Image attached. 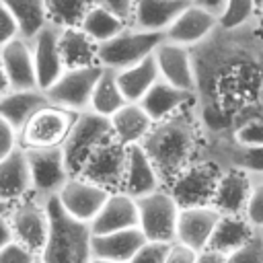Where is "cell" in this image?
I'll return each mask as SVG.
<instances>
[{"label":"cell","mask_w":263,"mask_h":263,"mask_svg":"<svg viewBox=\"0 0 263 263\" xmlns=\"http://www.w3.org/2000/svg\"><path fill=\"white\" fill-rule=\"evenodd\" d=\"M142 148L152 160L162 187H168L189 164L203 158L205 132L195 103L162 121H156L142 140Z\"/></svg>","instance_id":"cell-1"},{"label":"cell","mask_w":263,"mask_h":263,"mask_svg":"<svg viewBox=\"0 0 263 263\" xmlns=\"http://www.w3.org/2000/svg\"><path fill=\"white\" fill-rule=\"evenodd\" d=\"M49 216V232L43 251L39 253L43 263H88L92 257L90 238L92 230L88 222L72 218L58 201V197L45 199Z\"/></svg>","instance_id":"cell-2"},{"label":"cell","mask_w":263,"mask_h":263,"mask_svg":"<svg viewBox=\"0 0 263 263\" xmlns=\"http://www.w3.org/2000/svg\"><path fill=\"white\" fill-rule=\"evenodd\" d=\"M111 136H113V129H111L109 117L99 115L90 109L80 111L68 138L62 144V152H64V160L70 177L80 175L88 156Z\"/></svg>","instance_id":"cell-3"},{"label":"cell","mask_w":263,"mask_h":263,"mask_svg":"<svg viewBox=\"0 0 263 263\" xmlns=\"http://www.w3.org/2000/svg\"><path fill=\"white\" fill-rule=\"evenodd\" d=\"M164 39V33H154V31H142L138 27L125 25L117 35L111 39L99 43V64L103 68L111 70H123L129 68L144 58L152 55L158 43Z\"/></svg>","instance_id":"cell-4"},{"label":"cell","mask_w":263,"mask_h":263,"mask_svg":"<svg viewBox=\"0 0 263 263\" xmlns=\"http://www.w3.org/2000/svg\"><path fill=\"white\" fill-rule=\"evenodd\" d=\"M78 113L55 103L37 109L18 129V146L23 148H55L68 138Z\"/></svg>","instance_id":"cell-5"},{"label":"cell","mask_w":263,"mask_h":263,"mask_svg":"<svg viewBox=\"0 0 263 263\" xmlns=\"http://www.w3.org/2000/svg\"><path fill=\"white\" fill-rule=\"evenodd\" d=\"M179 203L166 187H160L144 197H138V228L146 240L173 242L177 238Z\"/></svg>","instance_id":"cell-6"},{"label":"cell","mask_w":263,"mask_h":263,"mask_svg":"<svg viewBox=\"0 0 263 263\" xmlns=\"http://www.w3.org/2000/svg\"><path fill=\"white\" fill-rule=\"evenodd\" d=\"M8 222H10L14 240L29 247L37 255L43 251L47 232H49V216L43 199L29 193L12 201L8 210Z\"/></svg>","instance_id":"cell-7"},{"label":"cell","mask_w":263,"mask_h":263,"mask_svg":"<svg viewBox=\"0 0 263 263\" xmlns=\"http://www.w3.org/2000/svg\"><path fill=\"white\" fill-rule=\"evenodd\" d=\"M103 72L101 64L92 66H76V68H66L60 78L45 88V95L51 103L72 109L76 113L86 111L90 107V97L95 90V84Z\"/></svg>","instance_id":"cell-8"},{"label":"cell","mask_w":263,"mask_h":263,"mask_svg":"<svg viewBox=\"0 0 263 263\" xmlns=\"http://www.w3.org/2000/svg\"><path fill=\"white\" fill-rule=\"evenodd\" d=\"M220 173L222 168L216 162L208 158H199L193 164H189L166 189L173 193L179 208L208 205L212 203Z\"/></svg>","instance_id":"cell-9"},{"label":"cell","mask_w":263,"mask_h":263,"mask_svg":"<svg viewBox=\"0 0 263 263\" xmlns=\"http://www.w3.org/2000/svg\"><path fill=\"white\" fill-rule=\"evenodd\" d=\"M31 171V193L39 199L58 195L64 183L70 179L62 146L55 148H25Z\"/></svg>","instance_id":"cell-10"},{"label":"cell","mask_w":263,"mask_h":263,"mask_svg":"<svg viewBox=\"0 0 263 263\" xmlns=\"http://www.w3.org/2000/svg\"><path fill=\"white\" fill-rule=\"evenodd\" d=\"M125 160H127V146L119 142L115 136H111L88 156L78 177L92 181L105 187L107 191H119L123 185Z\"/></svg>","instance_id":"cell-11"},{"label":"cell","mask_w":263,"mask_h":263,"mask_svg":"<svg viewBox=\"0 0 263 263\" xmlns=\"http://www.w3.org/2000/svg\"><path fill=\"white\" fill-rule=\"evenodd\" d=\"M203 158L224 168H238L253 177H263V146H245L228 134L205 136Z\"/></svg>","instance_id":"cell-12"},{"label":"cell","mask_w":263,"mask_h":263,"mask_svg":"<svg viewBox=\"0 0 263 263\" xmlns=\"http://www.w3.org/2000/svg\"><path fill=\"white\" fill-rule=\"evenodd\" d=\"M111 191H107L105 187L86 181L82 177H70L64 187L58 191V201L60 205L76 220L80 222H92L95 216L99 214V210L103 208L105 199L109 197Z\"/></svg>","instance_id":"cell-13"},{"label":"cell","mask_w":263,"mask_h":263,"mask_svg":"<svg viewBox=\"0 0 263 263\" xmlns=\"http://www.w3.org/2000/svg\"><path fill=\"white\" fill-rule=\"evenodd\" d=\"M60 29L62 27H58L53 23H47L31 39L35 74H37V86L41 90L51 86L60 78V74L66 70L62 53H60Z\"/></svg>","instance_id":"cell-14"},{"label":"cell","mask_w":263,"mask_h":263,"mask_svg":"<svg viewBox=\"0 0 263 263\" xmlns=\"http://www.w3.org/2000/svg\"><path fill=\"white\" fill-rule=\"evenodd\" d=\"M216 29H218V16L197 6L191 0L164 31V39L193 49L199 43H203L212 33H216Z\"/></svg>","instance_id":"cell-15"},{"label":"cell","mask_w":263,"mask_h":263,"mask_svg":"<svg viewBox=\"0 0 263 263\" xmlns=\"http://www.w3.org/2000/svg\"><path fill=\"white\" fill-rule=\"evenodd\" d=\"M154 58L158 64L160 78H164L166 82H171L179 88L195 92L197 78H195V62H193L191 47L162 39L158 43V47L154 49Z\"/></svg>","instance_id":"cell-16"},{"label":"cell","mask_w":263,"mask_h":263,"mask_svg":"<svg viewBox=\"0 0 263 263\" xmlns=\"http://www.w3.org/2000/svg\"><path fill=\"white\" fill-rule=\"evenodd\" d=\"M220 212L208 203V205H189L179 210V220H177V238L179 242L203 251L210 245V238L214 234V228L218 224Z\"/></svg>","instance_id":"cell-17"},{"label":"cell","mask_w":263,"mask_h":263,"mask_svg":"<svg viewBox=\"0 0 263 263\" xmlns=\"http://www.w3.org/2000/svg\"><path fill=\"white\" fill-rule=\"evenodd\" d=\"M255 179L257 177H253L245 171L224 168L218 177L212 205L220 214H245V208H247Z\"/></svg>","instance_id":"cell-18"},{"label":"cell","mask_w":263,"mask_h":263,"mask_svg":"<svg viewBox=\"0 0 263 263\" xmlns=\"http://www.w3.org/2000/svg\"><path fill=\"white\" fill-rule=\"evenodd\" d=\"M0 60L4 64L10 88H39L31 39L16 35L14 39H10L0 47Z\"/></svg>","instance_id":"cell-19"},{"label":"cell","mask_w":263,"mask_h":263,"mask_svg":"<svg viewBox=\"0 0 263 263\" xmlns=\"http://www.w3.org/2000/svg\"><path fill=\"white\" fill-rule=\"evenodd\" d=\"M138 226V199L125 191H111L103 208L90 222L92 234H105Z\"/></svg>","instance_id":"cell-20"},{"label":"cell","mask_w":263,"mask_h":263,"mask_svg":"<svg viewBox=\"0 0 263 263\" xmlns=\"http://www.w3.org/2000/svg\"><path fill=\"white\" fill-rule=\"evenodd\" d=\"M197 99V95L193 90H185L179 88L171 82H166L164 78H158L150 90L142 97L140 105L146 109V113L152 117V121H162L175 113H179L181 109L193 105Z\"/></svg>","instance_id":"cell-21"},{"label":"cell","mask_w":263,"mask_h":263,"mask_svg":"<svg viewBox=\"0 0 263 263\" xmlns=\"http://www.w3.org/2000/svg\"><path fill=\"white\" fill-rule=\"evenodd\" d=\"M160 187H162V181H160L152 160L148 158L146 150L142 148V144H129L121 191H125L138 199V197H144Z\"/></svg>","instance_id":"cell-22"},{"label":"cell","mask_w":263,"mask_h":263,"mask_svg":"<svg viewBox=\"0 0 263 263\" xmlns=\"http://www.w3.org/2000/svg\"><path fill=\"white\" fill-rule=\"evenodd\" d=\"M31 193V171L27 152L23 146H16L10 154L0 158V199L16 201Z\"/></svg>","instance_id":"cell-23"},{"label":"cell","mask_w":263,"mask_h":263,"mask_svg":"<svg viewBox=\"0 0 263 263\" xmlns=\"http://www.w3.org/2000/svg\"><path fill=\"white\" fill-rule=\"evenodd\" d=\"M146 242L144 232L134 226L125 230H115V232H105V234H92L90 238V251L95 257H105L111 261L127 263L140 247Z\"/></svg>","instance_id":"cell-24"},{"label":"cell","mask_w":263,"mask_h":263,"mask_svg":"<svg viewBox=\"0 0 263 263\" xmlns=\"http://www.w3.org/2000/svg\"><path fill=\"white\" fill-rule=\"evenodd\" d=\"M189 2L191 0H136L129 25L142 31L164 33Z\"/></svg>","instance_id":"cell-25"},{"label":"cell","mask_w":263,"mask_h":263,"mask_svg":"<svg viewBox=\"0 0 263 263\" xmlns=\"http://www.w3.org/2000/svg\"><path fill=\"white\" fill-rule=\"evenodd\" d=\"M109 119H111L113 136L119 142H123L125 146L142 144V140L148 136V132L154 125L152 117L146 113V109L140 105V101H127Z\"/></svg>","instance_id":"cell-26"},{"label":"cell","mask_w":263,"mask_h":263,"mask_svg":"<svg viewBox=\"0 0 263 263\" xmlns=\"http://www.w3.org/2000/svg\"><path fill=\"white\" fill-rule=\"evenodd\" d=\"M47 103L51 101L41 88H10L0 97V115L18 132L29 117Z\"/></svg>","instance_id":"cell-27"},{"label":"cell","mask_w":263,"mask_h":263,"mask_svg":"<svg viewBox=\"0 0 263 263\" xmlns=\"http://www.w3.org/2000/svg\"><path fill=\"white\" fill-rule=\"evenodd\" d=\"M99 43L82 27L60 29V53L66 68L99 64Z\"/></svg>","instance_id":"cell-28"},{"label":"cell","mask_w":263,"mask_h":263,"mask_svg":"<svg viewBox=\"0 0 263 263\" xmlns=\"http://www.w3.org/2000/svg\"><path fill=\"white\" fill-rule=\"evenodd\" d=\"M255 232L257 228H253L242 214H220L208 249H214L222 255H230L232 251L242 247Z\"/></svg>","instance_id":"cell-29"},{"label":"cell","mask_w":263,"mask_h":263,"mask_svg":"<svg viewBox=\"0 0 263 263\" xmlns=\"http://www.w3.org/2000/svg\"><path fill=\"white\" fill-rule=\"evenodd\" d=\"M158 78H160V72H158L154 53L129 68L117 70V84H119L125 101H142V97L150 90V86Z\"/></svg>","instance_id":"cell-30"},{"label":"cell","mask_w":263,"mask_h":263,"mask_svg":"<svg viewBox=\"0 0 263 263\" xmlns=\"http://www.w3.org/2000/svg\"><path fill=\"white\" fill-rule=\"evenodd\" d=\"M127 101L117 84V72L111 70V68H103L97 84H95V90H92V97H90V111L99 113V115H105V117H111L119 107H123Z\"/></svg>","instance_id":"cell-31"},{"label":"cell","mask_w":263,"mask_h":263,"mask_svg":"<svg viewBox=\"0 0 263 263\" xmlns=\"http://www.w3.org/2000/svg\"><path fill=\"white\" fill-rule=\"evenodd\" d=\"M2 2L12 12L18 25V35L25 39H33L37 31L49 23L45 0H2Z\"/></svg>","instance_id":"cell-32"},{"label":"cell","mask_w":263,"mask_h":263,"mask_svg":"<svg viewBox=\"0 0 263 263\" xmlns=\"http://www.w3.org/2000/svg\"><path fill=\"white\" fill-rule=\"evenodd\" d=\"M125 25H127L125 21H121L119 16H115L113 12H109V10H105L103 6H97V4L90 6V10L86 12V16H84L82 23H80V27H82L97 43H103V41L111 39V37L117 35Z\"/></svg>","instance_id":"cell-33"},{"label":"cell","mask_w":263,"mask_h":263,"mask_svg":"<svg viewBox=\"0 0 263 263\" xmlns=\"http://www.w3.org/2000/svg\"><path fill=\"white\" fill-rule=\"evenodd\" d=\"M92 0H45L47 18L58 27H80Z\"/></svg>","instance_id":"cell-34"},{"label":"cell","mask_w":263,"mask_h":263,"mask_svg":"<svg viewBox=\"0 0 263 263\" xmlns=\"http://www.w3.org/2000/svg\"><path fill=\"white\" fill-rule=\"evenodd\" d=\"M257 0H226V8L218 18L220 29H238L255 21Z\"/></svg>","instance_id":"cell-35"},{"label":"cell","mask_w":263,"mask_h":263,"mask_svg":"<svg viewBox=\"0 0 263 263\" xmlns=\"http://www.w3.org/2000/svg\"><path fill=\"white\" fill-rule=\"evenodd\" d=\"M228 263H263V234L257 230L242 247L226 255Z\"/></svg>","instance_id":"cell-36"},{"label":"cell","mask_w":263,"mask_h":263,"mask_svg":"<svg viewBox=\"0 0 263 263\" xmlns=\"http://www.w3.org/2000/svg\"><path fill=\"white\" fill-rule=\"evenodd\" d=\"M242 216L251 222L253 228H257V230L263 228V177H257L255 179Z\"/></svg>","instance_id":"cell-37"},{"label":"cell","mask_w":263,"mask_h":263,"mask_svg":"<svg viewBox=\"0 0 263 263\" xmlns=\"http://www.w3.org/2000/svg\"><path fill=\"white\" fill-rule=\"evenodd\" d=\"M37 257V253H33L29 247L21 245L14 238L0 249V263H35Z\"/></svg>","instance_id":"cell-38"},{"label":"cell","mask_w":263,"mask_h":263,"mask_svg":"<svg viewBox=\"0 0 263 263\" xmlns=\"http://www.w3.org/2000/svg\"><path fill=\"white\" fill-rule=\"evenodd\" d=\"M171 242H154V240H146L140 251L127 261V263H164V255Z\"/></svg>","instance_id":"cell-39"},{"label":"cell","mask_w":263,"mask_h":263,"mask_svg":"<svg viewBox=\"0 0 263 263\" xmlns=\"http://www.w3.org/2000/svg\"><path fill=\"white\" fill-rule=\"evenodd\" d=\"M197 255H199V251H195L179 240H173L166 249L164 263H197Z\"/></svg>","instance_id":"cell-40"},{"label":"cell","mask_w":263,"mask_h":263,"mask_svg":"<svg viewBox=\"0 0 263 263\" xmlns=\"http://www.w3.org/2000/svg\"><path fill=\"white\" fill-rule=\"evenodd\" d=\"M92 4L103 6L105 10L113 12L115 16H119L121 21H125L129 25L132 23V14H134L136 0H92Z\"/></svg>","instance_id":"cell-41"},{"label":"cell","mask_w":263,"mask_h":263,"mask_svg":"<svg viewBox=\"0 0 263 263\" xmlns=\"http://www.w3.org/2000/svg\"><path fill=\"white\" fill-rule=\"evenodd\" d=\"M18 35V25L12 16V12L6 8V4L0 0V47L14 39Z\"/></svg>","instance_id":"cell-42"},{"label":"cell","mask_w":263,"mask_h":263,"mask_svg":"<svg viewBox=\"0 0 263 263\" xmlns=\"http://www.w3.org/2000/svg\"><path fill=\"white\" fill-rule=\"evenodd\" d=\"M18 146V132L0 115V158L10 154Z\"/></svg>","instance_id":"cell-43"},{"label":"cell","mask_w":263,"mask_h":263,"mask_svg":"<svg viewBox=\"0 0 263 263\" xmlns=\"http://www.w3.org/2000/svg\"><path fill=\"white\" fill-rule=\"evenodd\" d=\"M197 263H228V259H226V255H222L214 249H203L197 255Z\"/></svg>","instance_id":"cell-44"},{"label":"cell","mask_w":263,"mask_h":263,"mask_svg":"<svg viewBox=\"0 0 263 263\" xmlns=\"http://www.w3.org/2000/svg\"><path fill=\"white\" fill-rule=\"evenodd\" d=\"M197 6H201V8H205L208 12H212V14H216L218 18H220V14L224 12V8H226V0H193Z\"/></svg>","instance_id":"cell-45"},{"label":"cell","mask_w":263,"mask_h":263,"mask_svg":"<svg viewBox=\"0 0 263 263\" xmlns=\"http://www.w3.org/2000/svg\"><path fill=\"white\" fill-rule=\"evenodd\" d=\"M12 228H10V222H8V212L6 214H0V249L4 245H8L12 240Z\"/></svg>","instance_id":"cell-46"},{"label":"cell","mask_w":263,"mask_h":263,"mask_svg":"<svg viewBox=\"0 0 263 263\" xmlns=\"http://www.w3.org/2000/svg\"><path fill=\"white\" fill-rule=\"evenodd\" d=\"M10 90V82H8V76H6V70H4V64L0 60V97L6 95Z\"/></svg>","instance_id":"cell-47"},{"label":"cell","mask_w":263,"mask_h":263,"mask_svg":"<svg viewBox=\"0 0 263 263\" xmlns=\"http://www.w3.org/2000/svg\"><path fill=\"white\" fill-rule=\"evenodd\" d=\"M255 21L259 23V27L263 29V0H257V12H255Z\"/></svg>","instance_id":"cell-48"},{"label":"cell","mask_w":263,"mask_h":263,"mask_svg":"<svg viewBox=\"0 0 263 263\" xmlns=\"http://www.w3.org/2000/svg\"><path fill=\"white\" fill-rule=\"evenodd\" d=\"M88 263H119V261H111V259H105V257H90V261Z\"/></svg>","instance_id":"cell-49"},{"label":"cell","mask_w":263,"mask_h":263,"mask_svg":"<svg viewBox=\"0 0 263 263\" xmlns=\"http://www.w3.org/2000/svg\"><path fill=\"white\" fill-rule=\"evenodd\" d=\"M8 210H10V203H8V201H2V199H0V214H6Z\"/></svg>","instance_id":"cell-50"},{"label":"cell","mask_w":263,"mask_h":263,"mask_svg":"<svg viewBox=\"0 0 263 263\" xmlns=\"http://www.w3.org/2000/svg\"><path fill=\"white\" fill-rule=\"evenodd\" d=\"M35 263H43V261H41V257H37V259H35Z\"/></svg>","instance_id":"cell-51"},{"label":"cell","mask_w":263,"mask_h":263,"mask_svg":"<svg viewBox=\"0 0 263 263\" xmlns=\"http://www.w3.org/2000/svg\"><path fill=\"white\" fill-rule=\"evenodd\" d=\"M261 234H263V228H261Z\"/></svg>","instance_id":"cell-52"}]
</instances>
